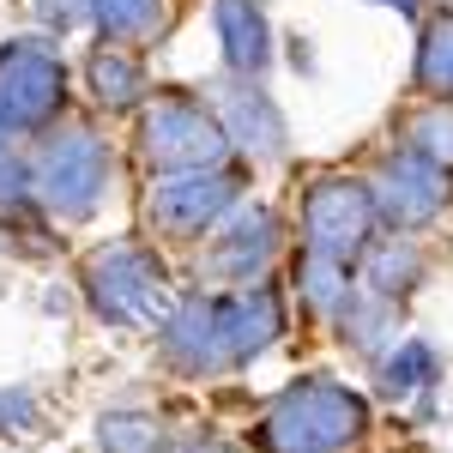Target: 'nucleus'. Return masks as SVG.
Segmentation results:
<instances>
[{
    "mask_svg": "<svg viewBox=\"0 0 453 453\" xmlns=\"http://www.w3.org/2000/svg\"><path fill=\"white\" fill-rule=\"evenodd\" d=\"M369 429L363 393L333 375H303L290 381L260 411L254 423V448L260 453H350Z\"/></svg>",
    "mask_w": 453,
    "mask_h": 453,
    "instance_id": "f03ea898",
    "label": "nucleus"
},
{
    "mask_svg": "<svg viewBox=\"0 0 453 453\" xmlns=\"http://www.w3.org/2000/svg\"><path fill=\"white\" fill-rule=\"evenodd\" d=\"M170 453H242V448H230V441H218V435H194V441H175Z\"/></svg>",
    "mask_w": 453,
    "mask_h": 453,
    "instance_id": "5701e85b",
    "label": "nucleus"
},
{
    "mask_svg": "<svg viewBox=\"0 0 453 453\" xmlns=\"http://www.w3.org/2000/svg\"><path fill=\"white\" fill-rule=\"evenodd\" d=\"M170 0H91V25L104 31V42H134L164 25Z\"/></svg>",
    "mask_w": 453,
    "mask_h": 453,
    "instance_id": "f3484780",
    "label": "nucleus"
},
{
    "mask_svg": "<svg viewBox=\"0 0 453 453\" xmlns=\"http://www.w3.org/2000/svg\"><path fill=\"white\" fill-rule=\"evenodd\" d=\"M6 140H12V134H6V127H0V151H6Z\"/></svg>",
    "mask_w": 453,
    "mask_h": 453,
    "instance_id": "393cba45",
    "label": "nucleus"
},
{
    "mask_svg": "<svg viewBox=\"0 0 453 453\" xmlns=\"http://www.w3.org/2000/svg\"><path fill=\"white\" fill-rule=\"evenodd\" d=\"M418 85L429 97H453V12H441L418 42Z\"/></svg>",
    "mask_w": 453,
    "mask_h": 453,
    "instance_id": "6ab92c4d",
    "label": "nucleus"
},
{
    "mask_svg": "<svg viewBox=\"0 0 453 453\" xmlns=\"http://www.w3.org/2000/svg\"><path fill=\"white\" fill-rule=\"evenodd\" d=\"M36 19L49 31H79L91 19V0H36Z\"/></svg>",
    "mask_w": 453,
    "mask_h": 453,
    "instance_id": "4be33fe9",
    "label": "nucleus"
},
{
    "mask_svg": "<svg viewBox=\"0 0 453 453\" xmlns=\"http://www.w3.org/2000/svg\"><path fill=\"white\" fill-rule=\"evenodd\" d=\"M67 109V67L42 42H0V127L36 134Z\"/></svg>",
    "mask_w": 453,
    "mask_h": 453,
    "instance_id": "0eeeda50",
    "label": "nucleus"
},
{
    "mask_svg": "<svg viewBox=\"0 0 453 453\" xmlns=\"http://www.w3.org/2000/svg\"><path fill=\"white\" fill-rule=\"evenodd\" d=\"M369 194H375V218H381L387 230H399V236H411L423 224H435L453 200V170L448 164H435V157H423L411 145H399V151H387L375 181H369Z\"/></svg>",
    "mask_w": 453,
    "mask_h": 453,
    "instance_id": "6e6552de",
    "label": "nucleus"
},
{
    "mask_svg": "<svg viewBox=\"0 0 453 453\" xmlns=\"http://www.w3.org/2000/svg\"><path fill=\"white\" fill-rule=\"evenodd\" d=\"M284 333V309L273 290H236V296H181L157 339L164 357L188 375H230L254 363L260 350H273V339Z\"/></svg>",
    "mask_w": 453,
    "mask_h": 453,
    "instance_id": "f257e3e1",
    "label": "nucleus"
},
{
    "mask_svg": "<svg viewBox=\"0 0 453 453\" xmlns=\"http://www.w3.org/2000/svg\"><path fill=\"white\" fill-rule=\"evenodd\" d=\"M279 242H284V224L279 211H254V206H236L224 218V230L211 236V254L206 266L218 279H236V284H254L273 260H279Z\"/></svg>",
    "mask_w": 453,
    "mask_h": 453,
    "instance_id": "9d476101",
    "label": "nucleus"
},
{
    "mask_svg": "<svg viewBox=\"0 0 453 453\" xmlns=\"http://www.w3.org/2000/svg\"><path fill=\"white\" fill-rule=\"evenodd\" d=\"M435 369H441V357H435L429 339H399L381 357V393H393V399L423 393V387H435Z\"/></svg>",
    "mask_w": 453,
    "mask_h": 453,
    "instance_id": "2eb2a0df",
    "label": "nucleus"
},
{
    "mask_svg": "<svg viewBox=\"0 0 453 453\" xmlns=\"http://www.w3.org/2000/svg\"><path fill=\"white\" fill-rule=\"evenodd\" d=\"M85 303L104 326H164V314L175 309V290L164 260L140 242H109L85 260Z\"/></svg>",
    "mask_w": 453,
    "mask_h": 453,
    "instance_id": "7ed1b4c3",
    "label": "nucleus"
},
{
    "mask_svg": "<svg viewBox=\"0 0 453 453\" xmlns=\"http://www.w3.org/2000/svg\"><path fill=\"white\" fill-rule=\"evenodd\" d=\"M242 206V175L236 170H175V175H157L151 188V224L164 236H206L211 224H224L230 211Z\"/></svg>",
    "mask_w": 453,
    "mask_h": 453,
    "instance_id": "1a4fd4ad",
    "label": "nucleus"
},
{
    "mask_svg": "<svg viewBox=\"0 0 453 453\" xmlns=\"http://www.w3.org/2000/svg\"><path fill=\"white\" fill-rule=\"evenodd\" d=\"M375 236V194L357 175H320L303 194V248L357 266Z\"/></svg>",
    "mask_w": 453,
    "mask_h": 453,
    "instance_id": "423d86ee",
    "label": "nucleus"
},
{
    "mask_svg": "<svg viewBox=\"0 0 453 453\" xmlns=\"http://www.w3.org/2000/svg\"><path fill=\"white\" fill-rule=\"evenodd\" d=\"M218 121H224V134H230V145L236 151H248V157H284V145H290V127H284L279 104L260 91V79H236L230 73V85L218 91Z\"/></svg>",
    "mask_w": 453,
    "mask_h": 453,
    "instance_id": "9b49d317",
    "label": "nucleus"
},
{
    "mask_svg": "<svg viewBox=\"0 0 453 453\" xmlns=\"http://www.w3.org/2000/svg\"><path fill=\"white\" fill-rule=\"evenodd\" d=\"M303 309L309 314H326V320H339V309L350 303V266L345 260H326V254H303Z\"/></svg>",
    "mask_w": 453,
    "mask_h": 453,
    "instance_id": "dca6fc26",
    "label": "nucleus"
},
{
    "mask_svg": "<svg viewBox=\"0 0 453 453\" xmlns=\"http://www.w3.org/2000/svg\"><path fill=\"white\" fill-rule=\"evenodd\" d=\"M423 284V254L411 242H369V254H363V290H375V296H387V303H405L411 290Z\"/></svg>",
    "mask_w": 453,
    "mask_h": 453,
    "instance_id": "4468645a",
    "label": "nucleus"
},
{
    "mask_svg": "<svg viewBox=\"0 0 453 453\" xmlns=\"http://www.w3.org/2000/svg\"><path fill=\"white\" fill-rule=\"evenodd\" d=\"M140 151L157 175H175V170H218L236 145H230L211 104L188 97V91H164L140 115Z\"/></svg>",
    "mask_w": 453,
    "mask_h": 453,
    "instance_id": "39448f33",
    "label": "nucleus"
},
{
    "mask_svg": "<svg viewBox=\"0 0 453 453\" xmlns=\"http://www.w3.org/2000/svg\"><path fill=\"white\" fill-rule=\"evenodd\" d=\"M211 31H218V49H224V67L236 79H260L273 67V25H266L260 0H218Z\"/></svg>",
    "mask_w": 453,
    "mask_h": 453,
    "instance_id": "f8f14e48",
    "label": "nucleus"
},
{
    "mask_svg": "<svg viewBox=\"0 0 453 453\" xmlns=\"http://www.w3.org/2000/svg\"><path fill=\"white\" fill-rule=\"evenodd\" d=\"M31 181H36V200L55 211L61 224H85L109 194V145H104V134H91V127H79V121H73V127H55L49 145L36 151Z\"/></svg>",
    "mask_w": 453,
    "mask_h": 453,
    "instance_id": "20e7f679",
    "label": "nucleus"
},
{
    "mask_svg": "<svg viewBox=\"0 0 453 453\" xmlns=\"http://www.w3.org/2000/svg\"><path fill=\"white\" fill-rule=\"evenodd\" d=\"M97 448L104 453H170V441H164V423L145 418V411H109L97 423Z\"/></svg>",
    "mask_w": 453,
    "mask_h": 453,
    "instance_id": "a211bd4d",
    "label": "nucleus"
},
{
    "mask_svg": "<svg viewBox=\"0 0 453 453\" xmlns=\"http://www.w3.org/2000/svg\"><path fill=\"white\" fill-rule=\"evenodd\" d=\"M405 145L453 170V97H435V104H423L418 115L405 121Z\"/></svg>",
    "mask_w": 453,
    "mask_h": 453,
    "instance_id": "aec40b11",
    "label": "nucleus"
},
{
    "mask_svg": "<svg viewBox=\"0 0 453 453\" xmlns=\"http://www.w3.org/2000/svg\"><path fill=\"white\" fill-rule=\"evenodd\" d=\"M375 6H393V12H405V19H411V12H418L423 0H375Z\"/></svg>",
    "mask_w": 453,
    "mask_h": 453,
    "instance_id": "b1692460",
    "label": "nucleus"
},
{
    "mask_svg": "<svg viewBox=\"0 0 453 453\" xmlns=\"http://www.w3.org/2000/svg\"><path fill=\"white\" fill-rule=\"evenodd\" d=\"M85 85H91V97L104 109H134L145 97V67H140L134 49L104 42V49H91V61H85Z\"/></svg>",
    "mask_w": 453,
    "mask_h": 453,
    "instance_id": "ddd939ff",
    "label": "nucleus"
},
{
    "mask_svg": "<svg viewBox=\"0 0 453 453\" xmlns=\"http://www.w3.org/2000/svg\"><path fill=\"white\" fill-rule=\"evenodd\" d=\"M36 200V181L31 170L12 157V151H0V211H25Z\"/></svg>",
    "mask_w": 453,
    "mask_h": 453,
    "instance_id": "412c9836",
    "label": "nucleus"
}]
</instances>
